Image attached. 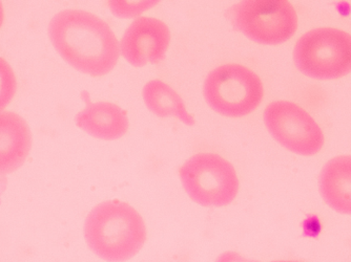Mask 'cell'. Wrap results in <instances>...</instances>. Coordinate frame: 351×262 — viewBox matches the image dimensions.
I'll list each match as a JSON object with an SVG mask.
<instances>
[{
  "label": "cell",
  "instance_id": "cell-16",
  "mask_svg": "<svg viewBox=\"0 0 351 262\" xmlns=\"http://www.w3.org/2000/svg\"><path fill=\"white\" fill-rule=\"evenodd\" d=\"M3 17H5V13H3V5L0 1V27L3 25Z\"/></svg>",
  "mask_w": 351,
  "mask_h": 262
},
{
  "label": "cell",
  "instance_id": "cell-11",
  "mask_svg": "<svg viewBox=\"0 0 351 262\" xmlns=\"http://www.w3.org/2000/svg\"><path fill=\"white\" fill-rule=\"evenodd\" d=\"M319 187L331 209L351 215V155L330 159L321 171Z\"/></svg>",
  "mask_w": 351,
  "mask_h": 262
},
{
  "label": "cell",
  "instance_id": "cell-5",
  "mask_svg": "<svg viewBox=\"0 0 351 262\" xmlns=\"http://www.w3.org/2000/svg\"><path fill=\"white\" fill-rule=\"evenodd\" d=\"M226 17L236 31L260 44H281L298 29L297 13L287 0H245L232 5Z\"/></svg>",
  "mask_w": 351,
  "mask_h": 262
},
{
  "label": "cell",
  "instance_id": "cell-6",
  "mask_svg": "<svg viewBox=\"0 0 351 262\" xmlns=\"http://www.w3.org/2000/svg\"><path fill=\"white\" fill-rule=\"evenodd\" d=\"M179 175L189 198L203 207L228 206L238 194L234 166L215 153L191 157L179 169Z\"/></svg>",
  "mask_w": 351,
  "mask_h": 262
},
{
  "label": "cell",
  "instance_id": "cell-15",
  "mask_svg": "<svg viewBox=\"0 0 351 262\" xmlns=\"http://www.w3.org/2000/svg\"><path fill=\"white\" fill-rule=\"evenodd\" d=\"M216 262H256L252 261V260L246 259L243 256L240 255V254L236 253V252L228 251L226 252V253H223L222 255L219 256L217 258ZM273 262H300V261H273Z\"/></svg>",
  "mask_w": 351,
  "mask_h": 262
},
{
  "label": "cell",
  "instance_id": "cell-3",
  "mask_svg": "<svg viewBox=\"0 0 351 262\" xmlns=\"http://www.w3.org/2000/svg\"><path fill=\"white\" fill-rule=\"evenodd\" d=\"M293 61L311 78H342L351 73V35L333 27L311 29L295 43Z\"/></svg>",
  "mask_w": 351,
  "mask_h": 262
},
{
  "label": "cell",
  "instance_id": "cell-9",
  "mask_svg": "<svg viewBox=\"0 0 351 262\" xmlns=\"http://www.w3.org/2000/svg\"><path fill=\"white\" fill-rule=\"evenodd\" d=\"M32 147L27 121L13 112H0V175L23 166Z\"/></svg>",
  "mask_w": 351,
  "mask_h": 262
},
{
  "label": "cell",
  "instance_id": "cell-8",
  "mask_svg": "<svg viewBox=\"0 0 351 262\" xmlns=\"http://www.w3.org/2000/svg\"><path fill=\"white\" fill-rule=\"evenodd\" d=\"M171 42V31L163 21L140 17L131 23L120 42V53L136 68L165 60Z\"/></svg>",
  "mask_w": 351,
  "mask_h": 262
},
{
  "label": "cell",
  "instance_id": "cell-10",
  "mask_svg": "<svg viewBox=\"0 0 351 262\" xmlns=\"http://www.w3.org/2000/svg\"><path fill=\"white\" fill-rule=\"evenodd\" d=\"M76 125L97 139L112 140L123 137L129 129V118L125 110L110 102L92 103L76 116Z\"/></svg>",
  "mask_w": 351,
  "mask_h": 262
},
{
  "label": "cell",
  "instance_id": "cell-2",
  "mask_svg": "<svg viewBox=\"0 0 351 262\" xmlns=\"http://www.w3.org/2000/svg\"><path fill=\"white\" fill-rule=\"evenodd\" d=\"M84 237L98 257L108 262H124L143 247L147 226L133 207L120 200H108L88 213Z\"/></svg>",
  "mask_w": 351,
  "mask_h": 262
},
{
  "label": "cell",
  "instance_id": "cell-13",
  "mask_svg": "<svg viewBox=\"0 0 351 262\" xmlns=\"http://www.w3.org/2000/svg\"><path fill=\"white\" fill-rule=\"evenodd\" d=\"M17 90V80L13 68L0 57V112L9 105Z\"/></svg>",
  "mask_w": 351,
  "mask_h": 262
},
{
  "label": "cell",
  "instance_id": "cell-12",
  "mask_svg": "<svg viewBox=\"0 0 351 262\" xmlns=\"http://www.w3.org/2000/svg\"><path fill=\"white\" fill-rule=\"evenodd\" d=\"M142 94L145 105L158 117L173 116L186 125H195V118L187 112L182 98L162 81H149L143 88Z\"/></svg>",
  "mask_w": 351,
  "mask_h": 262
},
{
  "label": "cell",
  "instance_id": "cell-7",
  "mask_svg": "<svg viewBox=\"0 0 351 262\" xmlns=\"http://www.w3.org/2000/svg\"><path fill=\"white\" fill-rule=\"evenodd\" d=\"M266 128L280 145L299 155H317L324 145V135L308 112L295 103H270L263 114Z\"/></svg>",
  "mask_w": 351,
  "mask_h": 262
},
{
  "label": "cell",
  "instance_id": "cell-4",
  "mask_svg": "<svg viewBox=\"0 0 351 262\" xmlns=\"http://www.w3.org/2000/svg\"><path fill=\"white\" fill-rule=\"evenodd\" d=\"M203 94L207 104L226 117H244L261 103L263 84L256 73L240 64L215 68L204 81Z\"/></svg>",
  "mask_w": 351,
  "mask_h": 262
},
{
  "label": "cell",
  "instance_id": "cell-1",
  "mask_svg": "<svg viewBox=\"0 0 351 262\" xmlns=\"http://www.w3.org/2000/svg\"><path fill=\"white\" fill-rule=\"evenodd\" d=\"M49 36L69 64L93 77L108 74L119 59V43L110 25L82 10L56 14L49 25Z\"/></svg>",
  "mask_w": 351,
  "mask_h": 262
},
{
  "label": "cell",
  "instance_id": "cell-14",
  "mask_svg": "<svg viewBox=\"0 0 351 262\" xmlns=\"http://www.w3.org/2000/svg\"><path fill=\"white\" fill-rule=\"evenodd\" d=\"M152 3V1L137 3H125V1H110L108 5H110L112 12L115 15L120 16V17H129V16L138 15L147 8L155 5V3Z\"/></svg>",
  "mask_w": 351,
  "mask_h": 262
}]
</instances>
